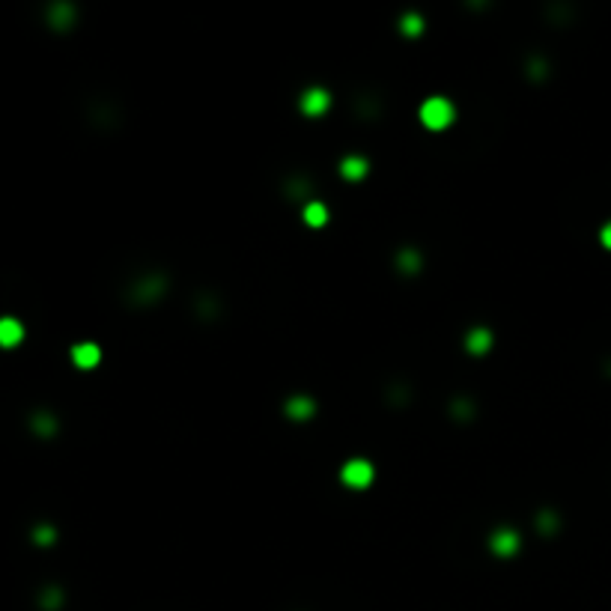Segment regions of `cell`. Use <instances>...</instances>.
<instances>
[{
	"instance_id": "6da1fadb",
	"label": "cell",
	"mask_w": 611,
	"mask_h": 611,
	"mask_svg": "<svg viewBox=\"0 0 611 611\" xmlns=\"http://www.w3.org/2000/svg\"><path fill=\"white\" fill-rule=\"evenodd\" d=\"M454 114H456L454 105L442 96H433V98H427V102L420 105V123H424L427 128H433V132L454 123Z\"/></svg>"
},
{
	"instance_id": "7a4b0ae2",
	"label": "cell",
	"mask_w": 611,
	"mask_h": 611,
	"mask_svg": "<svg viewBox=\"0 0 611 611\" xmlns=\"http://www.w3.org/2000/svg\"><path fill=\"white\" fill-rule=\"evenodd\" d=\"M343 483L352 486V489H364L370 486V480H373V465L367 463V459H349V463L343 465Z\"/></svg>"
},
{
	"instance_id": "3957f363",
	"label": "cell",
	"mask_w": 611,
	"mask_h": 611,
	"mask_svg": "<svg viewBox=\"0 0 611 611\" xmlns=\"http://www.w3.org/2000/svg\"><path fill=\"white\" fill-rule=\"evenodd\" d=\"M328 105H332V96L325 89H307L302 96V111L307 117H322L328 111Z\"/></svg>"
},
{
	"instance_id": "277c9868",
	"label": "cell",
	"mask_w": 611,
	"mask_h": 611,
	"mask_svg": "<svg viewBox=\"0 0 611 611\" xmlns=\"http://www.w3.org/2000/svg\"><path fill=\"white\" fill-rule=\"evenodd\" d=\"M492 549L498 555H513L519 549V534L513 528H498L492 534Z\"/></svg>"
},
{
	"instance_id": "5b68a950",
	"label": "cell",
	"mask_w": 611,
	"mask_h": 611,
	"mask_svg": "<svg viewBox=\"0 0 611 611\" xmlns=\"http://www.w3.org/2000/svg\"><path fill=\"white\" fill-rule=\"evenodd\" d=\"M21 334H24V328L15 322V319H0V346H15V343H21Z\"/></svg>"
},
{
	"instance_id": "8992f818",
	"label": "cell",
	"mask_w": 611,
	"mask_h": 611,
	"mask_svg": "<svg viewBox=\"0 0 611 611\" xmlns=\"http://www.w3.org/2000/svg\"><path fill=\"white\" fill-rule=\"evenodd\" d=\"M72 358H75L78 367H96V364H98V346H93V343L75 346V349H72Z\"/></svg>"
},
{
	"instance_id": "52a82bcc",
	"label": "cell",
	"mask_w": 611,
	"mask_h": 611,
	"mask_svg": "<svg viewBox=\"0 0 611 611\" xmlns=\"http://www.w3.org/2000/svg\"><path fill=\"white\" fill-rule=\"evenodd\" d=\"M468 352H474V355H483L489 346H492V334L489 332H483V328H474L472 334H468Z\"/></svg>"
},
{
	"instance_id": "ba28073f",
	"label": "cell",
	"mask_w": 611,
	"mask_h": 611,
	"mask_svg": "<svg viewBox=\"0 0 611 611\" xmlns=\"http://www.w3.org/2000/svg\"><path fill=\"white\" fill-rule=\"evenodd\" d=\"M284 412H286L289 418L302 420V418H307L310 412H313V403H310L307 397H293V399H289V403L284 406Z\"/></svg>"
},
{
	"instance_id": "9c48e42d",
	"label": "cell",
	"mask_w": 611,
	"mask_h": 611,
	"mask_svg": "<svg viewBox=\"0 0 611 611\" xmlns=\"http://www.w3.org/2000/svg\"><path fill=\"white\" fill-rule=\"evenodd\" d=\"M340 173H343L346 179H361L367 173V162H364V158H358V155H349V158H343Z\"/></svg>"
},
{
	"instance_id": "30bf717a",
	"label": "cell",
	"mask_w": 611,
	"mask_h": 611,
	"mask_svg": "<svg viewBox=\"0 0 611 611\" xmlns=\"http://www.w3.org/2000/svg\"><path fill=\"white\" fill-rule=\"evenodd\" d=\"M325 218H328V209H325L322 203H307V206H304V221H307L310 227H322Z\"/></svg>"
},
{
	"instance_id": "8fae6325",
	"label": "cell",
	"mask_w": 611,
	"mask_h": 611,
	"mask_svg": "<svg viewBox=\"0 0 611 611\" xmlns=\"http://www.w3.org/2000/svg\"><path fill=\"white\" fill-rule=\"evenodd\" d=\"M420 27H424V24H420L418 15H406V18H403V33H412V36H415V33H420Z\"/></svg>"
},
{
	"instance_id": "7c38bea8",
	"label": "cell",
	"mask_w": 611,
	"mask_h": 611,
	"mask_svg": "<svg viewBox=\"0 0 611 611\" xmlns=\"http://www.w3.org/2000/svg\"><path fill=\"white\" fill-rule=\"evenodd\" d=\"M603 245H605V248H611V224H605V227H603Z\"/></svg>"
}]
</instances>
